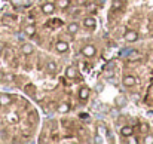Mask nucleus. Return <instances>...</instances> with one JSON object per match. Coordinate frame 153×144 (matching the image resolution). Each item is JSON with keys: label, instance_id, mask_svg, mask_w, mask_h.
<instances>
[{"label": "nucleus", "instance_id": "f257e3e1", "mask_svg": "<svg viewBox=\"0 0 153 144\" xmlns=\"http://www.w3.org/2000/svg\"><path fill=\"white\" fill-rule=\"evenodd\" d=\"M97 54H98V51H97V48L94 46V45H85L83 48H82V55L85 57V58H94V57H97Z\"/></svg>", "mask_w": 153, "mask_h": 144}, {"label": "nucleus", "instance_id": "f03ea898", "mask_svg": "<svg viewBox=\"0 0 153 144\" xmlns=\"http://www.w3.org/2000/svg\"><path fill=\"white\" fill-rule=\"evenodd\" d=\"M57 9H58V8H57V5H55L54 2H46V3L42 5V12H43L45 15H54Z\"/></svg>", "mask_w": 153, "mask_h": 144}, {"label": "nucleus", "instance_id": "7ed1b4c3", "mask_svg": "<svg viewBox=\"0 0 153 144\" xmlns=\"http://www.w3.org/2000/svg\"><path fill=\"white\" fill-rule=\"evenodd\" d=\"M123 40L126 43H134L138 40V33L135 30H126L125 34H123Z\"/></svg>", "mask_w": 153, "mask_h": 144}, {"label": "nucleus", "instance_id": "20e7f679", "mask_svg": "<svg viewBox=\"0 0 153 144\" xmlns=\"http://www.w3.org/2000/svg\"><path fill=\"white\" fill-rule=\"evenodd\" d=\"M122 83H123L125 88H134L135 83H137V79H135V76H132V74H125V76L122 77Z\"/></svg>", "mask_w": 153, "mask_h": 144}, {"label": "nucleus", "instance_id": "39448f33", "mask_svg": "<svg viewBox=\"0 0 153 144\" xmlns=\"http://www.w3.org/2000/svg\"><path fill=\"white\" fill-rule=\"evenodd\" d=\"M68 49H70V46H68V43L66 40H58L55 43V51L58 54H66V52H68Z\"/></svg>", "mask_w": 153, "mask_h": 144}, {"label": "nucleus", "instance_id": "423d86ee", "mask_svg": "<svg viewBox=\"0 0 153 144\" xmlns=\"http://www.w3.org/2000/svg\"><path fill=\"white\" fill-rule=\"evenodd\" d=\"M21 54L26 55V57L33 55V54H34V46H33L31 43H28V42L23 43V45H21Z\"/></svg>", "mask_w": 153, "mask_h": 144}, {"label": "nucleus", "instance_id": "0eeeda50", "mask_svg": "<svg viewBox=\"0 0 153 144\" xmlns=\"http://www.w3.org/2000/svg\"><path fill=\"white\" fill-rule=\"evenodd\" d=\"M83 27L88 30H94L97 27V20L94 17H85L83 18Z\"/></svg>", "mask_w": 153, "mask_h": 144}, {"label": "nucleus", "instance_id": "6e6552de", "mask_svg": "<svg viewBox=\"0 0 153 144\" xmlns=\"http://www.w3.org/2000/svg\"><path fill=\"white\" fill-rule=\"evenodd\" d=\"M12 101L14 100L9 94H0V107H9Z\"/></svg>", "mask_w": 153, "mask_h": 144}, {"label": "nucleus", "instance_id": "1a4fd4ad", "mask_svg": "<svg viewBox=\"0 0 153 144\" xmlns=\"http://www.w3.org/2000/svg\"><path fill=\"white\" fill-rule=\"evenodd\" d=\"M77 95H79V100H80V101H86V100L89 98V95H91V89H89L88 86H80Z\"/></svg>", "mask_w": 153, "mask_h": 144}, {"label": "nucleus", "instance_id": "9d476101", "mask_svg": "<svg viewBox=\"0 0 153 144\" xmlns=\"http://www.w3.org/2000/svg\"><path fill=\"white\" fill-rule=\"evenodd\" d=\"M36 33H37V27H36L34 24H28V25L24 27V34H26L27 37H34Z\"/></svg>", "mask_w": 153, "mask_h": 144}, {"label": "nucleus", "instance_id": "9b49d317", "mask_svg": "<svg viewBox=\"0 0 153 144\" xmlns=\"http://www.w3.org/2000/svg\"><path fill=\"white\" fill-rule=\"evenodd\" d=\"M79 28H80L79 23L73 21V23H70V24L67 25V33H68V34H71V36H74V34H77V33H79Z\"/></svg>", "mask_w": 153, "mask_h": 144}, {"label": "nucleus", "instance_id": "f8f14e48", "mask_svg": "<svg viewBox=\"0 0 153 144\" xmlns=\"http://www.w3.org/2000/svg\"><path fill=\"white\" fill-rule=\"evenodd\" d=\"M57 71H58V64L55 61H48V64H46V73L48 74H57Z\"/></svg>", "mask_w": 153, "mask_h": 144}, {"label": "nucleus", "instance_id": "ddd939ff", "mask_svg": "<svg viewBox=\"0 0 153 144\" xmlns=\"http://www.w3.org/2000/svg\"><path fill=\"white\" fill-rule=\"evenodd\" d=\"M66 77L67 79H76L77 77V68L74 65H68L66 68Z\"/></svg>", "mask_w": 153, "mask_h": 144}, {"label": "nucleus", "instance_id": "4468645a", "mask_svg": "<svg viewBox=\"0 0 153 144\" xmlns=\"http://www.w3.org/2000/svg\"><path fill=\"white\" fill-rule=\"evenodd\" d=\"M134 134V128L131 126V125H123L122 128H120V135L122 137H129V135H132Z\"/></svg>", "mask_w": 153, "mask_h": 144}, {"label": "nucleus", "instance_id": "2eb2a0df", "mask_svg": "<svg viewBox=\"0 0 153 144\" xmlns=\"http://www.w3.org/2000/svg\"><path fill=\"white\" fill-rule=\"evenodd\" d=\"M57 8L58 9H61V11H66V9H68L70 6H71V0H57Z\"/></svg>", "mask_w": 153, "mask_h": 144}, {"label": "nucleus", "instance_id": "dca6fc26", "mask_svg": "<svg viewBox=\"0 0 153 144\" xmlns=\"http://www.w3.org/2000/svg\"><path fill=\"white\" fill-rule=\"evenodd\" d=\"M57 111H58V113H61V114H66V113H68V111H70V105H68L67 103H61V104L57 107Z\"/></svg>", "mask_w": 153, "mask_h": 144}, {"label": "nucleus", "instance_id": "f3484780", "mask_svg": "<svg viewBox=\"0 0 153 144\" xmlns=\"http://www.w3.org/2000/svg\"><path fill=\"white\" fill-rule=\"evenodd\" d=\"M8 119H9V122H11V123H18V122H20V116H18L17 113L9 114V116H8Z\"/></svg>", "mask_w": 153, "mask_h": 144}, {"label": "nucleus", "instance_id": "a211bd4d", "mask_svg": "<svg viewBox=\"0 0 153 144\" xmlns=\"http://www.w3.org/2000/svg\"><path fill=\"white\" fill-rule=\"evenodd\" d=\"M143 143H144V144H153V134H147V135L144 137Z\"/></svg>", "mask_w": 153, "mask_h": 144}, {"label": "nucleus", "instance_id": "6ab92c4d", "mask_svg": "<svg viewBox=\"0 0 153 144\" xmlns=\"http://www.w3.org/2000/svg\"><path fill=\"white\" fill-rule=\"evenodd\" d=\"M116 104H117L119 107H123V105H126V98H125V97H119V98L116 100Z\"/></svg>", "mask_w": 153, "mask_h": 144}, {"label": "nucleus", "instance_id": "aec40b11", "mask_svg": "<svg viewBox=\"0 0 153 144\" xmlns=\"http://www.w3.org/2000/svg\"><path fill=\"white\" fill-rule=\"evenodd\" d=\"M12 79H14V74H12V73H6V74H3V79H2V80H5L6 83H9V82H12Z\"/></svg>", "mask_w": 153, "mask_h": 144}, {"label": "nucleus", "instance_id": "412c9836", "mask_svg": "<svg viewBox=\"0 0 153 144\" xmlns=\"http://www.w3.org/2000/svg\"><path fill=\"white\" fill-rule=\"evenodd\" d=\"M120 6H122L120 0H113L111 2V9H120Z\"/></svg>", "mask_w": 153, "mask_h": 144}, {"label": "nucleus", "instance_id": "4be33fe9", "mask_svg": "<svg viewBox=\"0 0 153 144\" xmlns=\"http://www.w3.org/2000/svg\"><path fill=\"white\" fill-rule=\"evenodd\" d=\"M28 120H30V123H36V122H37V116H36L34 111H31V113L28 114Z\"/></svg>", "mask_w": 153, "mask_h": 144}, {"label": "nucleus", "instance_id": "5701e85b", "mask_svg": "<svg viewBox=\"0 0 153 144\" xmlns=\"http://www.w3.org/2000/svg\"><path fill=\"white\" fill-rule=\"evenodd\" d=\"M126 143H129V144H138V138H135L134 135H129L128 140H126Z\"/></svg>", "mask_w": 153, "mask_h": 144}, {"label": "nucleus", "instance_id": "b1692460", "mask_svg": "<svg viewBox=\"0 0 153 144\" xmlns=\"http://www.w3.org/2000/svg\"><path fill=\"white\" fill-rule=\"evenodd\" d=\"M97 131L100 132V135H101V137H104V135H106V128H104L103 125H100V126L97 128Z\"/></svg>", "mask_w": 153, "mask_h": 144}, {"label": "nucleus", "instance_id": "393cba45", "mask_svg": "<svg viewBox=\"0 0 153 144\" xmlns=\"http://www.w3.org/2000/svg\"><path fill=\"white\" fill-rule=\"evenodd\" d=\"M131 100L137 103V101H140V95L138 94H131Z\"/></svg>", "mask_w": 153, "mask_h": 144}, {"label": "nucleus", "instance_id": "a878e982", "mask_svg": "<svg viewBox=\"0 0 153 144\" xmlns=\"http://www.w3.org/2000/svg\"><path fill=\"white\" fill-rule=\"evenodd\" d=\"M88 2V0H74V3L77 5V6H82V5H85Z\"/></svg>", "mask_w": 153, "mask_h": 144}, {"label": "nucleus", "instance_id": "bb28decb", "mask_svg": "<svg viewBox=\"0 0 153 144\" xmlns=\"http://www.w3.org/2000/svg\"><path fill=\"white\" fill-rule=\"evenodd\" d=\"M3 51H5V45H3V42H0V55L3 54Z\"/></svg>", "mask_w": 153, "mask_h": 144}, {"label": "nucleus", "instance_id": "cd10ccee", "mask_svg": "<svg viewBox=\"0 0 153 144\" xmlns=\"http://www.w3.org/2000/svg\"><path fill=\"white\" fill-rule=\"evenodd\" d=\"M3 74H5V73H3L2 70H0V79H3Z\"/></svg>", "mask_w": 153, "mask_h": 144}]
</instances>
